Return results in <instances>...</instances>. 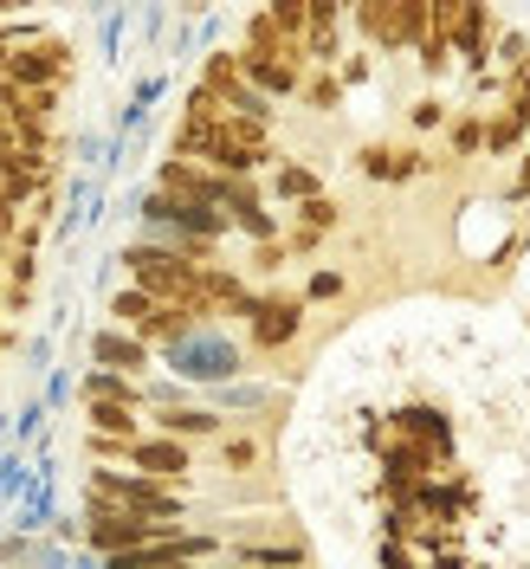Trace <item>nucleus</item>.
<instances>
[{"mask_svg": "<svg viewBox=\"0 0 530 569\" xmlns=\"http://www.w3.org/2000/svg\"><path fill=\"white\" fill-rule=\"evenodd\" d=\"M181 518H149V511H130V505H117V498H91V525H84V543L91 550H137V543H156V537H169Z\"/></svg>", "mask_w": 530, "mask_h": 569, "instance_id": "f257e3e1", "label": "nucleus"}, {"mask_svg": "<svg viewBox=\"0 0 530 569\" xmlns=\"http://www.w3.org/2000/svg\"><path fill=\"white\" fill-rule=\"evenodd\" d=\"M91 498H117L130 511H149V518H181L188 498H181V479H149V472H110L98 466L91 472Z\"/></svg>", "mask_w": 530, "mask_h": 569, "instance_id": "f03ea898", "label": "nucleus"}, {"mask_svg": "<svg viewBox=\"0 0 530 569\" xmlns=\"http://www.w3.org/2000/svg\"><path fill=\"white\" fill-rule=\"evenodd\" d=\"M123 272H130V284L156 291V298H181L188 279H194V259H181L176 247H156V240H130L123 247Z\"/></svg>", "mask_w": 530, "mask_h": 569, "instance_id": "7ed1b4c3", "label": "nucleus"}, {"mask_svg": "<svg viewBox=\"0 0 530 569\" xmlns=\"http://www.w3.org/2000/svg\"><path fill=\"white\" fill-rule=\"evenodd\" d=\"M304 311H311V298H291V291H266V305L252 311L247 323V337H252V350H284V343H298L304 337Z\"/></svg>", "mask_w": 530, "mask_h": 569, "instance_id": "20e7f679", "label": "nucleus"}, {"mask_svg": "<svg viewBox=\"0 0 530 569\" xmlns=\"http://www.w3.org/2000/svg\"><path fill=\"white\" fill-rule=\"evenodd\" d=\"M492 33H498L492 0H466L460 27H453V59H460L466 71H486V66H492Z\"/></svg>", "mask_w": 530, "mask_h": 569, "instance_id": "39448f33", "label": "nucleus"}, {"mask_svg": "<svg viewBox=\"0 0 530 569\" xmlns=\"http://www.w3.org/2000/svg\"><path fill=\"white\" fill-rule=\"evenodd\" d=\"M240 66H247V78L266 91V98H298L311 59H284V52H252V46H240Z\"/></svg>", "mask_w": 530, "mask_h": 569, "instance_id": "423d86ee", "label": "nucleus"}, {"mask_svg": "<svg viewBox=\"0 0 530 569\" xmlns=\"http://www.w3.org/2000/svg\"><path fill=\"white\" fill-rule=\"evenodd\" d=\"M130 466L149 472V479H188L194 453H188V440H176V433H142V440H130Z\"/></svg>", "mask_w": 530, "mask_h": 569, "instance_id": "0eeeda50", "label": "nucleus"}, {"mask_svg": "<svg viewBox=\"0 0 530 569\" xmlns=\"http://www.w3.org/2000/svg\"><path fill=\"white\" fill-rule=\"evenodd\" d=\"M91 362L98 369H117V376H149V343H142L137 330H123V323H110V330H98L91 337Z\"/></svg>", "mask_w": 530, "mask_h": 569, "instance_id": "6e6552de", "label": "nucleus"}, {"mask_svg": "<svg viewBox=\"0 0 530 569\" xmlns=\"http://www.w3.org/2000/svg\"><path fill=\"white\" fill-rule=\"evenodd\" d=\"M156 433H176V440H220L227 421L213 408H162L156 415Z\"/></svg>", "mask_w": 530, "mask_h": 569, "instance_id": "1a4fd4ad", "label": "nucleus"}, {"mask_svg": "<svg viewBox=\"0 0 530 569\" xmlns=\"http://www.w3.org/2000/svg\"><path fill=\"white\" fill-rule=\"evenodd\" d=\"M142 408H130V401H84V427L91 433H117V440H142Z\"/></svg>", "mask_w": 530, "mask_h": 569, "instance_id": "9d476101", "label": "nucleus"}, {"mask_svg": "<svg viewBox=\"0 0 530 569\" xmlns=\"http://www.w3.org/2000/svg\"><path fill=\"white\" fill-rule=\"evenodd\" d=\"M78 401H130V408H142V382L137 376H117V369H91L78 382Z\"/></svg>", "mask_w": 530, "mask_h": 569, "instance_id": "9b49d317", "label": "nucleus"}, {"mask_svg": "<svg viewBox=\"0 0 530 569\" xmlns=\"http://www.w3.org/2000/svg\"><path fill=\"white\" fill-rule=\"evenodd\" d=\"M356 33H362V46L389 52L394 46V0H356Z\"/></svg>", "mask_w": 530, "mask_h": 569, "instance_id": "f8f14e48", "label": "nucleus"}, {"mask_svg": "<svg viewBox=\"0 0 530 569\" xmlns=\"http://www.w3.org/2000/svg\"><path fill=\"white\" fill-rule=\"evenodd\" d=\"M156 291H142V284H123V291H110V323H123V330H142V323L156 318Z\"/></svg>", "mask_w": 530, "mask_h": 569, "instance_id": "ddd939ff", "label": "nucleus"}, {"mask_svg": "<svg viewBox=\"0 0 530 569\" xmlns=\"http://www.w3.org/2000/svg\"><path fill=\"white\" fill-rule=\"evenodd\" d=\"M427 13H433V0H394V46H389V59L394 52H414L427 39Z\"/></svg>", "mask_w": 530, "mask_h": 569, "instance_id": "4468645a", "label": "nucleus"}, {"mask_svg": "<svg viewBox=\"0 0 530 569\" xmlns=\"http://www.w3.org/2000/svg\"><path fill=\"white\" fill-rule=\"evenodd\" d=\"M447 149H453V162H479L486 156V117L479 110H460L447 123Z\"/></svg>", "mask_w": 530, "mask_h": 569, "instance_id": "2eb2a0df", "label": "nucleus"}, {"mask_svg": "<svg viewBox=\"0 0 530 569\" xmlns=\"http://www.w3.org/2000/svg\"><path fill=\"white\" fill-rule=\"evenodd\" d=\"M272 194L298 208V201L323 194V181H318V169H304V162H279V169H272Z\"/></svg>", "mask_w": 530, "mask_h": 569, "instance_id": "dca6fc26", "label": "nucleus"}, {"mask_svg": "<svg viewBox=\"0 0 530 569\" xmlns=\"http://www.w3.org/2000/svg\"><path fill=\"white\" fill-rule=\"evenodd\" d=\"M304 59H311V66H337V59H343V20H311Z\"/></svg>", "mask_w": 530, "mask_h": 569, "instance_id": "f3484780", "label": "nucleus"}, {"mask_svg": "<svg viewBox=\"0 0 530 569\" xmlns=\"http://www.w3.org/2000/svg\"><path fill=\"white\" fill-rule=\"evenodd\" d=\"M201 84H213L220 98H233V91L247 84V66H240V52H208V66H201Z\"/></svg>", "mask_w": 530, "mask_h": 569, "instance_id": "a211bd4d", "label": "nucleus"}, {"mask_svg": "<svg viewBox=\"0 0 530 569\" xmlns=\"http://www.w3.org/2000/svg\"><path fill=\"white\" fill-rule=\"evenodd\" d=\"M259 453H266L259 433H220V466H227L233 479H240V472H259Z\"/></svg>", "mask_w": 530, "mask_h": 569, "instance_id": "6ab92c4d", "label": "nucleus"}, {"mask_svg": "<svg viewBox=\"0 0 530 569\" xmlns=\"http://www.w3.org/2000/svg\"><path fill=\"white\" fill-rule=\"evenodd\" d=\"M343 91H350V84H343V71L318 66V78H304V91H298V98H304L311 110H337V104H343Z\"/></svg>", "mask_w": 530, "mask_h": 569, "instance_id": "aec40b11", "label": "nucleus"}, {"mask_svg": "<svg viewBox=\"0 0 530 569\" xmlns=\"http://www.w3.org/2000/svg\"><path fill=\"white\" fill-rule=\"evenodd\" d=\"M266 13L279 20V33L291 46H304V33H311V0H266Z\"/></svg>", "mask_w": 530, "mask_h": 569, "instance_id": "412c9836", "label": "nucleus"}, {"mask_svg": "<svg viewBox=\"0 0 530 569\" xmlns=\"http://www.w3.org/2000/svg\"><path fill=\"white\" fill-rule=\"evenodd\" d=\"M298 227H318V233H337L343 227V201H330V194H311V201H298Z\"/></svg>", "mask_w": 530, "mask_h": 569, "instance_id": "4be33fe9", "label": "nucleus"}, {"mask_svg": "<svg viewBox=\"0 0 530 569\" xmlns=\"http://www.w3.org/2000/svg\"><path fill=\"white\" fill-rule=\"evenodd\" d=\"M284 259H291V247H284V240H259V247H252V279H279L284 272Z\"/></svg>", "mask_w": 530, "mask_h": 569, "instance_id": "5701e85b", "label": "nucleus"}, {"mask_svg": "<svg viewBox=\"0 0 530 569\" xmlns=\"http://www.w3.org/2000/svg\"><path fill=\"white\" fill-rule=\"evenodd\" d=\"M408 123H414V130H447V123H453V117H447V104H440V98H433V91H427V98H414V104H408Z\"/></svg>", "mask_w": 530, "mask_h": 569, "instance_id": "b1692460", "label": "nucleus"}, {"mask_svg": "<svg viewBox=\"0 0 530 569\" xmlns=\"http://www.w3.org/2000/svg\"><path fill=\"white\" fill-rule=\"evenodd\" d=\"M356 169H362L369 181H394V149L389 142H369V149L356 156Z\"/></svg>", "mask_w": 530, "mask_h": 569, "instance_id": "393cba45", "label": "nucleus"}, {"mask_svg": "<svg viewBox=\"0 0 530 569\" xmlns=\"http://www.w3.org/2000/svg\"><path fill=\"white\" fill-rule=\"evenodd\" d=\"M233 227L252 233V240H279V220L266 213V201H259V208H240V213H233Z\"/></svg>", "mask_w": 530, "mask_h": 569, "instance_id": "a878e982", "label": "nucleus"}, {"mask_svg": "<svg viewBox=\"0 0 530 569\" xmlns=\"http://www.w3.org/2000/svg\"><path fill=\"white\" fill-rule=\"evenodd\" d=\"M343 272H330V266H323V272H311V284H304V298H311V305H337V298H343Z\"/></svg>", "mask_w": 530, "mask_h": 569, "instance_id": "bb28decb", "label": "nucleus"}, {"mask_svg": "<svg viewBox=\"0 0 530 569\" xmlns=\"http://www.w3.org/2000/svg\"><path fill=\"white\" fill-rule=\"evenodd\" d=\"M7 279H13V284H33V279H39L33 247H7Z\"/></svg>", "mask_w": 530, "mask_h": 569, "instance_id": "cd10ccee", "label": "nucleus"}, {"mask_svg": "<svg viewBox=\"0 0 530 569\" xmlns=\"http://www.w3.org/2000/svg\"><path fill=\"white\" fill-rule=\"evenodd\" d=\"M492 59H498L504 71H518V66L530 59V39H524V33H504V46H492Z\"/></svg>", "mask_w": 530, "mask_h": 569, "instance_id": "c85d7f7f", "label": "nucleus"}, {"mask_svg": "<svg viewBox=\"0 0 530 569\" xmlns=\"http://www.w3.org/2000/svg\"><path fill=\"white\" fill-rule=\"evenodd\" d=\"M504 98H511V104H530V59L518 71H504Z\"/></svg>", "mask_w": 530, "mask_h": 569, "instance_id": "c756f323", "label": "nucleus"}, {"mask_svg": "<svg viewBox=\"0 0 530 569\" xmlns=\"http://www.w3.org/2000/svg\"><path fill=\"white\" fill-rule=\"evenodd\" d=\"M284 247L304 259V252H318V247H323V233H318V227H291V233H284Z\"/></svg>", "mask_w": 530, "mask_h": 569, "instance_id": "7c9ffc66", "label": "nucleus"}, {"mask_svg": "<svg viewBox=\"0 0 530 569\" xmlns=\"http://www.w3.org/2000/svg\"><path fill=\"white\" fill-rule=\"evenodd\" d=\"M0 305H7L13 318H27V305H33V284H13V279H7V291H0Z\"/></svg>", "mask_w": 530, "mask_h": 569, "instance_id": "2f4dec72", "label": "nucleus"}, {"mask_svg": "<svg viewBox=\"0 0 530 569\" xmlns=\"http://www.w3.org/2000/svg\"><path fill=\"white\" fill-rule=\"evenodd\" d=\"M343 13H350L343 0H311V20H343Z\"/></svg>", "mask_w": 530, "mask_h": 569, "instance_id": "473e14b6", "label": "nucleus"}, {"mask_svg": "<svg viewBox=\"0 0 530 569\" xmlns=\"http://www.w3.org/2000/svg\"><path fill=\"white\" fill-rule=\"evenodd\" d=\"M27 7H39V0H0V20H13V13H27Z\"/></svg>", "mask_w": 530, "mask_h": 569, "instance_id": "72a5a7b5", "label": "nucleus"}, {"mask_svg": "<svg viewBox=\"0 0 530 569\" xmlns=\"http://www.w3.org/2000/svg\"><path fill=\"white\" fill-rule=\"evenodd\" d=\"M343 7H350V13H356V0H343Z\"/></svg>", "mask_w": 530, "mask_h": 569, "instance_id": "f704fd0d", "label": "nucleus"}]
</instances>
